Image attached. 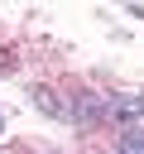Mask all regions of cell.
I'll list each match as a JSON object with an SVG mask.
<instances>
[{
  "instance_id": "6da1fadb",
  "label": "cell",
  "mask_w": 144,
  "mask_h": 154,
  "mask_svg": "<svg viewBox=\"0 0 144 154\" xmlns=\"http://www.w3.org/2000/svg\"><path fill=\"white\" fill-rule=\"evenodd\" d=\"M110 120H120L125 130H144V91H134V96H110Z\"/></svg>"
},
{
  "instance_id": "7a4b0ae2",
  "label": "cell",
  "mask_w": 144,
  "mask_h": 154,
  "mask_svg": "<svg viewBox=\"0 0 144 154\" xmlns=\"http://www.w3.org/2000/svg\"><path fill=\"white\" fill-rule=\"evenodd\" d=\"M29 101H34V106H43L48 116H67V111H62V101H58L48 87H29Z\"/></svg>"
},
{
  "instance_id": "3957f363",
  "label": "cell",
  "mask_w": 144,
  "mask_h": 154,
  "mask_svg": "<svg viewBox=\"0 0 144 154\" xmlns=\"http://www.w3.org/2000/svg\"><path fill=\"white\" fill-rule=\"evenodd\" d=\"M120 154H144V130H125L120 135Z\"/></svg>"
},
{
  "instance_id": "277c9868",
  "label": "cell",
  "mask_w": 144,
  "mask_h": 154,
  "mask_svg": "<svg viewBox=\"0 0 144 154\" xmlns=\"http://www.w3.org/2000/svg\"><path fill=\"white\" fill-rule=\"evenodd\" d=\"M0 135H5V120H0Z\"/></svg>"
}]
</instances>
